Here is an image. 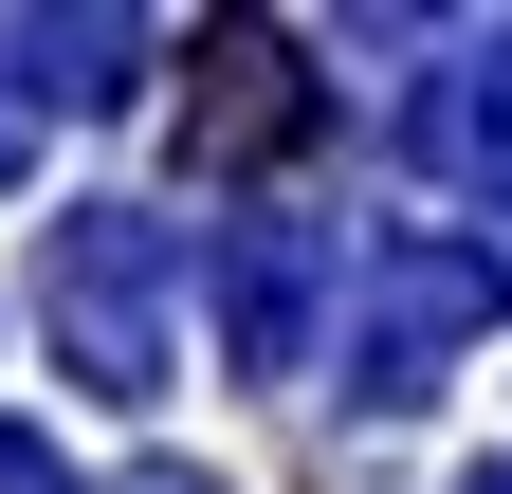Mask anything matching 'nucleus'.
Here are the masks:
<instances>
[{"mask_svg":"<svg viewBox=\"0 0 512 494\" xmlns=\"http://www.w3.org/2000/svg\"><path fill=\"white\" fill-rule=\"evenodd\" d=\"M37 312H55V348H74V385L147 403V385H165V220L74 202V220H55V257H37Z\"/></svg>","mask_w":512,"mask_h":494,"instance_id":"1","label":"nucleus"},{"mask_svg":"<svg viewBox=\"0 0 512 494\" xmlns=\"http://www.w3.org/2000/svg\"><path fill=\"white\" fill-rule=\"evenodd\" d=\"M494 312H512V275L476 257V238H384V257H366V385H384V403H421V385H439V348L494 330Z\"/></svg>","mask_w":512,"mask_h":494,"instance_id":"2","label":"nucleus"},{"mask_svg":"<svg viewBox=\"0 0 512 494\" xmlns=\"http://www.w3.org/2000/svg\"><path fill=\"white\" fill-rule=\"evenodd\" d=\"M421 165H439V183H494V202H512V55L439 74V110H421Z\"/></svg>","mask_w":512,"mask_h":494,"instance_id":"3","label":"nucleus"},{"mask_svg":"<svg viewBox=\"0 0 512 494\" xmlns=\"http://www.w3.org/2000/svg\"><path fill=\"white\" fill-rule=\"evenodd\" d=\"M0 494H55V458H37V440H19V421H0Z\"/></svg>","mask_w":512,"mask_h":494,"instance_id":"4","label":"nucleus"},{"mask_svg":"<svg viewBox=\"0 0 512 494\" xmlns=\"http://www.w3.org/2000/svg\"><path fill=\"white\" fill-rule=\"evenodd\" d=\"M128 494H220V476H128Z\"/></svg>","mask_w":512,"mask_h":494,"instance_id":"5","label":"nucleus"},{"mask_svg":"<svg viewBox=\"0 0 512 494\" xmlns=\"http://www.w3.org/2000/svg\"><path fill=\"white\" fill-rule=\"evenodd\" d=\"M476 494H512V476H476Z\"/></svg>","mask_w":512,"mask_h":494,"instance_id":"6","label":"nucleus"}]
</instances>
